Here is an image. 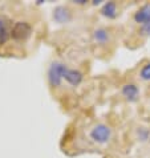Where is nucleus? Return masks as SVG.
I'll return each mask as SVG.
<instances>
[{"label":"nucleus","mask_w":150,"mask_h":158,"mask_svg":"<svg viewBox=\"0 0 150 158\" xmlns=\"http://www.w3.org/2000/svg\"><path fill=\"white\" fill-rule=\"evenodd\" d=\"M67 69H68L67 65L60 63V61H55V63L49 65V68H48V81H49L51 86L57 88L61 85Z\"/></svg>","instance_id":"nucleus-1"},{"label":"nucleus","mask_w":150,"mask_h":158,"mask_svg":"<svg viewBox=\"0 0 150 158\" xmlns=\"http://www.w3.org/2000/svg\"><path fill=\"white\" fill-rule=\"evenodd\" d=\"M70 19H72V14H70V10L68 7L64 6H59L55 8L53 11V20L57 24H65L69 23Z\"/></svg>","instance_id":"nucleus-5"},{"label":"nucleus","mask_w":150,"mask_h":158,"mask_svg":"<svg viewBox=\"0 0 150 158\" xmlns=\"http://www.w3.org/2000/svg\"><path fill=\"white\" fill-rule=\"evenodd\" d=\"M118 14V10H117V4L114 2H108L104 4V7L101 8V15L108 17V19H114Z\"/></svg>","instance_id":"nucleus-10"},{"label":"nucleus","mask_w":150,"mask_h":158,"mask_svg":"<svg viewBox=\"0 0 150 158\" xmlns=\"http://www.w3.org/2000/svg\"><path fill=\"white\" fill-rule=\"evenodd\" d=\"M32 33V25L27 21H16L12 24L11 28V37L17 41H24Z\"/></svg>","instance_id":"nucleus-3"},{"label":"nucleus","mask_w":150,"mask_h":158,"mask_svg":"<svg viewBox=\"0 0 150 158\" xmlns=\"http://www.w3.org/2000/svg\"><path fill=\"white\" fill-rule=\"evenodd\" d=\"M140 33L142 35V36H150V21H148V23H145V24L141 25Z\"/></svg>","instance_id":"nucleus-12"},{"label":"nucleus","mask_w":150,"mask_h":158,"mask_svg":"<svg viewBox=\"0 0 150 158\" xmlns=\"http://www.w3.org/2000/svg\"><path fill=\"white\" fill-rule=\"evenodd\" d=\"M138 137H140L141 141H146V139L149 138V130L145 129V128H141L138 130Z\"/></svg>","instance_id":"nucleus-13"},{"label":"nucleus","mask_w":150,"mask_h":158,"mask_svg":"<svg viewBox=\"0 0 150 158\" xmlns=\"http://www.w3.org/2000/svg\"><path fill=\"white\" fill-rule=\"evenodd\" d=\"M82 73L80 71H77V69H70L68 68L67 69V72H65L64 74V80L68 82V84H70L72 86H77V85H80L81 82H82Z\"/></svg>","instance_id":"nucleus-7"},{"label":"nucleus","mask_w":150,"mask_h":158,"mask_svg":"<svg viewBox=\"0 0 150 158\" xmlns=\"http://www.w3.org/2000/svg\"><path fill=\"white\" fill-rule=\"evenodd\" d=\"M140 77L142 78L144 81H150V63L145 64L142 69H141L140 72Z\"/></svg>","instance_id":"nucleus-11"},{"label":"nucleus","mask_w":150,"mask_h":158,"mask_svg":"<svg viewBox=\"0 0 150 158\" xmlns=\"http://www.w3.org/2000/svg\"><path fill=\"white\" fill-rule=\"evenodd\" d=\"M121 93L129 102H134L140 97V89L135 84H125L121 89Z\"/></svg>","instance_id":"nucleus-6"},{"label":"nucleus","mask_w":150,"mask_h":158,"mask_svg":"<svg viewBox=\"0 0 150 158\" xmlns=\"http://www.w3.org/2000/svg\"><path fill=\"white\" fill-rule=\"evenodd\" d=\"M134 20L137 23H141V25L150 21V4L141 7L138 11L134 14Z\"/></svg>","instance_id":"nucleus-9"},{"label":"nucleus","mask_w":150,"mask_h":158,"mask_svg":"<svg viewBox=\"0 0 150 158\" xmlns=\"http://www.w3.org/2000/svg\"><path fill=\"white\" fill-rule=\"evenodd\" d=\"M11 20L7 16L0 15V45L6 44L11 37Z\"/></svg>","instance_id":"nucleus-4"},{"label":"nucleus","mask_w":150,"mask_h":158,"mask_svg":"<svg viewBox=\"0 0 150 158\" xmlns=\"http://www.w3.org/2000/svg\"><path fill=\"white\" fill-rule=\"evenodd\" d=\"M93 40L97 43V44H108L110 41V33L108 29L105 28H97L93 31Z\"/></svg>","instance_id":"nucleus-8"},{"label":"nucleus","mask_w":150,"mask_h":158,"mask_svg":"<svg viewBox=\"0 0 150 158\" xmlns=\"http://www.w3.org/2000/svg\"><path fill=\"white\" fill-rule=\"evenodd\" d=\"M74 4H86V0H73Z\"/></svg>","instance_id":"nucleus-14"},{"label":"nucleus","mask_w":150,"mask_h":158,"mask_svg":"<svg viewBox=\"0 0 150 158\" xmlns=\"http://www.w3.org/2000/svg\"><path fill=\"white\" fill-rule=\"evenodd\" d=\"M112 129H110V126L105 125V124H97L96 126H93L90 130V138L92 141H94L97 143H108L110 141V138H112Z\"/></svg>","instance_id":"nucleus-2"}]
</instances>
